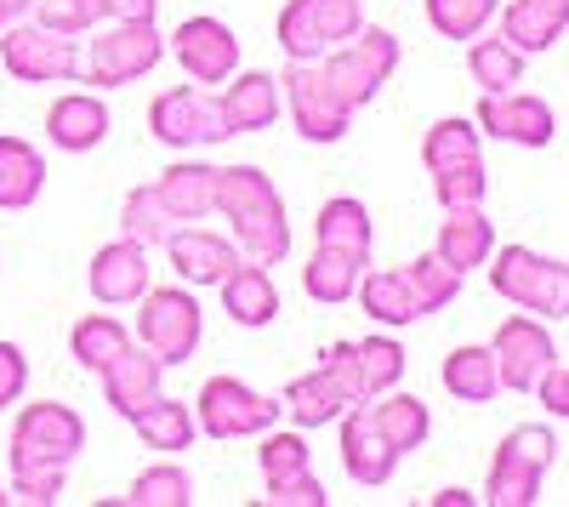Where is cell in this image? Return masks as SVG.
<instances>
[{"instance_id":"obj_1","label":"cell","mask_w":569,"mask_h":507,"mask_svg":"<svg viewBox=\"0 0 569 507\" xmlns=\"http://www.w3.org/2000/svg\"><path fill=\"white\" fill-rule=\"evenodd\" d=\"M217 211L233 222V246L246 262H284L291 257V217L273 189V177L257 166H217Z\"/></svg>"},{"instance_id":"obj_2","label":"cell","mask_w":569,"mask_h":507,"mask_svg":"<svg viewBox=\"0 0 569 507\" xmlns=\"http://www.w3.org/2000/svg\"><path fill=\"white\" fill-rule=\"evenodd\" d=\"M166 58V34L154 29V18H131V23H98L91 40H80V69L74 80L91 91L109 86H131L137 74H154Z\"/></svg>"},{"instance_id":"obj_3","label":"cell","mask_w":569,"mask_h":507,"mask_svg":"<svg viewBox=\"0 0 569 507\" xmlns=\"http://www.w3.org/2000/svg\"><path fill=\"white\" fill-rule=\"evenodd\" d=\"M490 291L552 326V319H569V262L530 246H501L490 251Z\"/></svg>"},{"instance_id":"obj_4","label":"cell","mask_w":569,"mask_h":507,"mask_svg":"<svg viewBox=\"0 0 569 507\" xmlns=\"http://www.w3.org/2000/svg\"><path fill=\"white\" fill-rule=\"evenodd\" d=\"M552 463H558V434L547 422L512 428L496 445V463H490V479H485L479 501H490V507H536Z\"/></svg>"},{"instance_id":"obj_5","label":"cell","mask_w":569,"mask_h":507,"mask_svg":"<svg viewBox=\"0 0 569 507\" xmlns=\"http://www.w3.org/2000/svg\"><path fill=\"white\" fill-rule=\"evenodd\" d=\"M200 337H206V314H200L194 286H166V291L149 286L137 297V342L149 348L160 365L194 359Z\"/></svg>"},{"instance_id":"obj_6","label":"cell","mask_w":569,"mask_h":507,"mask_svg":"<svg viewBox=\"0 0 569 507\" xmlns=\"http://www.w3.org/2000/svg\"><path fill=\"white\" fill-rule=\"evenodd\" d=\"M86 450V422L80 410L58 405V399H34L18 410L12 439H7V463L12 468H69Z\"/></svg>"},{"instance_id":"obj_7","label":"cell","mask_w":569,"mask_h":507,"mask_svg":"<svg viewBox=\"0 0 569 507\" xmlns=\"http://www.w3.org/2000/svg\"><path fill=\"white\" fill-rule=\"evenodd\" d=\"M319 69H325V80H330V91L359 115L376 91H382L388 80H393V69H399V34H388V29H359L348 46H337V52H325L319 58Z\"/></svg>"},{"instance_id":"obj_8","label":"cell","mask_w":569,"mask_h":507,"mask_svg":"<svg viewBox=\"0 0 569 507\" xmlns=\"http://www.w3.org/2000/svg\"><path fill=\"white\" fill-rule=\"evenodd\" d=\"M365 29V0H284L273 40L284 58H325Z\"/></svg>"},{"instance_id":"obj_9","label":"cell","mask_w":569,"mask_h":507,"mask_svg":"<svg viewBox=\"0 0 569 507\" xmlns=\"http://www.w3.org/2000/svg\"><path fill=\"white\" fill-rule=\"evenodd\" d=\"M0 63H7V74L23 80V86L74 80V69H80V34H63V29H46L34 18H18L12 29H0Z\"/></svg>"},{"instance_id":"obj_10","label":"cell","mask_w":569,"mask_h":507,"mask_svg":"<svg viewBox=\"0 0 569 507\" xmlns=\"http://www.w3.org/2000/svg\"><path fill=\"white\" fill-rule=\"evenodd\" d=\"M279 98H284V115L297 120V131L308 143H342L348 126H353V109L330 91L319 58H291L279 74Z\"/></svg>"},{"instance_id":"obj_11","label":"cell","mask_w":569,"mask_h":507,"mask_svg":"<svg viewBox=\"0 0 569 507\" xmlns=\"http://www.w3.org/2000/svg\"><path fill=\"white\" fill-rule=\"evenodd\" d=\"M194 422L211 439H257V434L284 422V410H279L273 394H257L240 377H211L194 399Z\"/></svg>"},{"instance_id":"obj_12","label":"cell","mask_w":569,"mask_h":507,"mask_svg":"<svg viewBox=\"0 0 569 507\" xmlns=\"http://www.w3.org/2000/svg\"><path fill=\"white\" fill-rule=\"evenodd\" d=\"M257 468H262V485H268V507H325V485L313 474V450L302 439V428H268L257 434Z\"/></svg>"},{"instance_id":"obj_13","label":"cell","mask_w":569,"mask_h":507,"mask_svg":"<svg viewBox=\"0 0 569 507\" xmlns=\"http://www.w3.org/2000/svg\"><path fill=\"white\" fill-rule=\"evenodd\" d=\"M149 131L160 137L166 149H211V143H228V120H222V103L217 91H200V86H171L149 103Z\"/></svg>"},{"instance_id":"obj_14","label":"cell","mask_w":569,"mask_h":507,"mask_svg":"<svg viewBox=\"0 0 569 507\" xmlns=\"http://www.w3.org/2000/svg\"><path fill=\"white\" fill-rule=\"evenodd\" d=\"M490 354H496L501 388H512V394H536V382L558 365V342L547 331V319H536V314L501 319L496 337H490Z\"/></svg>"},{"instance_id":"obj_15","label":"cell","mask_w":569,"mask_h":507,"mask_svg":"<svg viewBox=\"0 0 569 507\" xmlns=\"http://www.w3.org/2000/svg\"><path fill=\"white\" fill-rule=\"evenodd\" d=\"M319 365H330V377L348 388V399H376L405 382V348L393 337H359V342H330L319 354Z\"/></svg>"},{"instance_id":"obj_16","label":"cell","mask_w":569,"mask_h":507,"mask_svg":"<svg viewBox=\"0 0 569 507\" xmlns=\"http://www.w3.org/2000/svg\"><path fill=\"white\" fill-rule=\"evenodd\" d=\"M166 52L182 63V74L194 86H222L228 74H240V34L222 18H182L177 34L166 40Z\"/></svg>"},{"instance_id":"obj_17","label":"cell","mask_w":569,"mask_h":507,"mask_svg":"<svg viewBox=\"0 0 569 507\" xmlns=\"http://www.w3.org/2000/svg\"><path fill=\"white\" fill-rule=\"evenodd\" d=\"M479 131L496 137V143H512V149H547L558 137V115L547 98L536 91H485L479 103Z\"/></svg>"},{"instance_id":"obj_18","label":"cell","mask_w":569,"mask_h":507,"mask_svg":"<svg viewBox=\"0 0 569 507\" xmlns=\"http://www.w3.org/2000/svg\"><path fill=\"white\" fill-rule=\"evenodd\" d=\"M337 422H342V468H348V479H353V485H365V490H382V485L399 474L405 456L382 439V428L370 422L365 399H359V405H348Z\"/></svg>"},{"instance_id":"obj_19","label":"cell","mask_w":569,"mask_h":507,"mask_svg":"<svg viewBox=\"0 0 569 507\" xmlns=\"http://www.w3.org/2000/svg\"><path fill=\"white\" fill-rule=\"evenodd\" d=\"M114 131V115L98 91H63V98L46 109V143L63 149V155H91L103 149Z\"/></svg>"},{"instance_id":"obj_20","label":"cell","mask_w":569,"mask_h":507,"mask_svg":"<svg viewBox=\"0 0 569 507\" xmlns=\"http://www.w3.org/2000/svg\"><path fill=\"white\" fill-rule=\"evenodd\" d=\"M86 286H91V297H98L103 308H126V302H137L142 291L154 286L149 246H137V240H126V235H120L114 246H103L98 257H91Z\"/></svg>"},{"instance_id":"obj_21","label":"cell","mask_w":569,"mask_h":507,"mask_svg":"<svg viewBox=\"0 0 569 507\" xmlns=\"http://www.w3.org/2000/svg\"><path fill=\"white\" fill-rule=\"evenodd\" d=\"M166 257H171V268H177V280L194 286V291H200V286H217L233 262H246L240 246H233L228 235H217V228H194V222L171 228V235H166Z\"/></svg>"},{"instance_id":"obj_22","label":"cell","mask_w":569,"mask_h":507,"mask_svg":"<svg viewBox=\"0 0 569 507\" xmlns=\"http://www.w3.org/2000/svg\"><path fill=\"white\" fill-rule=\"evenodd\" d=\"M217 103H222V120L233 137H246V131H268L279 115H284V98H279V74H262V69H246V74H228L222 91H217Z\"/></svg>"},{"instance_id":"obj_23","label":"cell","mask_w":569,"mask_h":507,"mask_svg":"<svg viewBox=\"0 0 569 507\" xmlns=\"http://www.w3.org/2000/svg\"><path fill=\"white\" fill-rule=\"evenodd\" d=\"M98 382H103V399L114 405V417L131 422L142 405H154V399L166 394V365H160L149 348H142V342H131Z\"/></svg>"},{"instance_id":"obj_24","label":"cell","mask_w":569,"mask_h":507,"mask_svg":"<svg viewBox=\"0 0 569 507\" xmlns=\"http://www.w3.org/2000/svg\"><path fill=\"white\" fill-rule=\"evenodd\" d=\"M353 399H348V388L330 377V365H313V371H302V377H291L284 382V394H279V410H284V422L291 428H330L348 410Z\"/></svg>"},{"instance_id":"obj_25","label":"cell","mask_w":569,"mask_h":507,"mask_svg":"<svg viewBox=\"0 0 569 507\" xmlns=\"http://www.w3.org/2000/svg\"><path fill=\"white\" fill-rule=\"evenodd\" d=\"M217 291H222V314L246 331H262L279 319V286L262 262H233L217 280Z\"/></svg>"},{"instance_id":"obj_26","label":"cell","mask_w":569,"mask_h":507,"mask_svg":"<svg viewBox=\"0 0 569 507\" xmlns=\"http://www.w3.org/2000/svg\"><path fill=\"white\" fill-rule=\"evenodd\" d=\"M569 34V0H507L501 7V40L518 52H552Z\"/></svg>"},{"instance_id":"obj_27","label":"cell","mask_w":569,"mask_h":507,"mask_svg":"<svg viewBox=\"0 0 569 507\" xmlns=\"http://www.w3.org/2000/svg\"><path fill=\"white\" fill-rule=\"evenodd\" d=\"M365 410H370V422L382 428V439H388L399 456L421 450L427 434H433V410H427V399H416V394H405V388H388V394L365 399Z\"/></svg>"},{"instance_id":"obj_28","label":"cell","mask_w":569,"mask_h":507,"mask_svg":"<svg viewBox=\"0 0 569 507\" xmlns=\"http://www.w3.org/2000/svg\"><path fill=\"white\" fill-rule=\"evenodd\" d=\"M433 251H439L450 268H461V274H467V268H485V262H490V251H496V222L485 217V206L445 211Z\"/></svg>"},{"instance_id":"obj_29","label":"cell","mask_w":569,"mask_h":507,"mask_svg":"<svg viewBox=\"0 0 569 507\" xmlns=\"http://www.w3.org/2000/svg\"><path fill=\"white\" fill-rule=\"evenodd\" d=\"M154 189H160V200L171 206L177 222H206V217L217 211V166H206V160H177V166L160 171Z\"/></svg>"},{"instance_id":"obj_30","label":"cell","mask_w":569,"mask_h":507,"mask_svg":"<svg viewBox=\"0 0 569 507\" xmlns=\"http://www.w3.org/2000/svg\"><path fill=\"white\" fill-rule=\"evenodd\" d=\"M421 166H427V177H445V171H472V166H485V131L472 126V120H461V115L439 120L433 131L421 137Z\"/></svg>"},{"instance_id":"obj_31","label":"cell","mask_w":569,"mask_h":507,"mask_svg":"<svg viewBox=\"0 0 569 507\" xmlns=\"http://www.w3.org/2000/svg\"><path fill=\"white\" fill-rule=\"evenodd\" d=\"M365 257H353V251H337V246H313V257H308V268H302V291L313 297V302H325V308H337V302H353V291H359V280H365Z\"/></svg>"},{"instance_id":"obj_32","label":"cell","mask_w":569,"mask_h":507,"mask_svg":"<svg viewBox=\"0 0 569 507\" xmlns=\"http://www.w3.org/2000/svg\"><path fill=\"white\" fill-rule=\"evenodd\" d=\"M46 189V160L23 137H0V211H29Z\"/></svg>"},{"instance_id":"obj_33","label":"cell","mask_w":569,"mask_h":507,"mask_svg":"<svg viewBox=\"0 0 569 507\" xmlns=\"http://www.w3.org/2000/svg\"><path fill=\"white\" fill-rule=\"evenodd\" d=\"M353 302H365V314L376 319V326H416V319H427L421 302H416V291H410V280H405V268H376V274H365L359 291H353Z\"/></svg>"},{"instance_id":"obj_34","label":"cell","mask_w":569,"mask_h":507,"mask_svg":"<svg viewBox=\"0 0 569 507\" xmlns=\"http://www.w3.org/2000/svg\"><path fill=\"white\" fill-rule=\"evenodd\" d=\"M313 246H337V251H353V257H365V262H370L376 228H370L365 200H353V195L325 200V206H319V217H313Z\"/></svg>"},{"instance_id":"obj_35","label":"cell","mask_w":569,"mask_h":507,"mask_svg":"<svg viewBox=\"0 0 569 507\" xmlns=\"http://www.w3.org/2000/svg\"><path fill=\"white\" fill-rule=\"evenodd\" d=\"M131 428H137V439L149 445V450H166V456H177V450H188L200 439V422H194V405H182V399H154V405H142L137 417H131Z\"/></svg>"},{"instance_id":"obj_36","label":"cell","mask_w":569,"mask_h":507,"mask_svg":"<svg viewBox=\"0 0 569 507\" xmlns=\"http://www.w3.org/2000/svg\"><path fill=\"white\" fill-rule=\"evenodd\" d=\"M126 348H131V331L120 326L114 314H86V319H74V331H69V354L91 377H103Z\"/></svg>"},{"instance_id":"obj_37","label":"cell","mask_w":569,"mask_h":507,"mask_svg":"<svg viewBox=\"0 0 569 507\" xmlns=\"http://www.w3.org/2000/svg\"><path fill=\"white\" fill-rule=\"evenodd\" d=\"M445 388L461 399V405H490L501 394V371H496V354L490 348H450L445 365H439Z\"/></svg>"},{"instance_id":"obj_38","label":"cell","mask_w":569,"mask_h":507,"mask_svg":"<svg viewBox=\"0 0 569 507\" xmlns=\"http://www.w3.org/2000/svg\"><path fill=\"white\" fill-rule=\"evenodd\" d=\"M525 63H530V52H518V46L501 40V34H490V40L472 34V46H467V74L479 80L485 91H512V86H525Z\"/></svg>"},{"instance_id":"obj_39","label":"cell","mask_w":569,"mask_h":507,"mask_svg":"<svg viewBox=\"0 0 569 507\" xmlns=\"http://www.w3.org/2000/svg\"><path fill=\"white\" fill-rule=\"evenodd\" d=\"M171 228H182V222L171 217V206L160 200L154 182H149V189H131V195L120 200V235H126V240H137V246H166Z\"/></svg>"},{"instance_id":"obj_40","label":"cell","mask_w":569,"mask_h":507,"mask_svg":"<svg viewBox=\"0 0 569 507\" xmlns=\"http://www.w3.org/2000/svg\"><path fill=\"white\" fill-rule=\"evenodd\" d=\"M405 280H410V291H416L421 314H439V308H450V302L461 297V268H450L439 251L410 257V262H405Z\"/></svg>"},{"instance_id":"obj_41","label":"cell","mask_w":569,"mask_h":507,"mask_svg":"<svg viewBox=\"0 0 569 507\" xmlns=\"http://www.w3.org/2000/svg\"><path fill=\"white\" fill-rule=\"evenodd\" d=\"M131 507H188L194 501V474H188L182 463H154V468H142L131 479Z\"/></svg>"},{"instance_id":"obj_42","label":"cell","mask_w":569,"mask_h":507,"mask_svg":"<svg viewBox=\"0 0 569 507\" xmlns=\"http://www.w3.org/2000/svg\"><path fill=\"white\" fill-rule=\"evenodd\" d=\"M501 12V0H427V23H433L445 40H472L485 34Z\"/></svg>"},{"instance_id":"obj_43","label":"cell","mask_w":569,"mask_h":507,"mask_svg":"<svg viewBox=\"0 0 569 507\" xmlns=\"http://www.w3.org/2000/svg\"><path fill=\"white\" fill-rule=\"evenodd\" d=\"M69 485V468H12V485L7 496L12 501H29V507H52Z\"/></svg>"},{"instance_id":"obj_44","label":"cell","mask_w":569,"mask_h":507,"mask_svg":"<svg viewBox=\"0 0 569 507\" xmlns=\"http://www.w3.org/2000/svg\"><path fill=\"white\" fill-rule=\"evenodd\" d=\"M433 195H439L445 211L485 206V200H490V177H485V166H472V171H445V177H433Z\"/></svg>"},{"instance_id":"obj_45","label":"cell","mask_w":569,"mask_h":507,"mask_svg":"<svg viewBox=\"0 0 569 507\" xmlns=\"http://www.w3.org/2000/svg\"><path fill=\"white\" fill-rule=\"evenodd\" d=\"M23 388H29V359H23V348H18V342H0V410L18 405Z\"/></svg>"},{"instance_id":"obj_46","label":"cell","mask_w":569,"mask_h":507,"mask_svg":"<svg viewBox=\"0 0 569 507\" xmlns=\"http://www.w3.org/2000/svg\"><path fill=\"white\" fill-rule=\"evenodd\" d=\"M536 399L547 405V417H569V365H552L536 382Z\"/></svg>"},{"instance_id":"obj_47","label":"cell","mask_w":569,"mask_h":507,"mask_svg":"<svg viewBox=\"0 0 569 507\" xmlns=\"http://www.w3.org/2000/svg\"><path fill=\"white\" fill-rule=\"evenodd\" d=\"M103 23H131V18H154L160 0H98Z\"/></svg>"},{"instance_id":"obj_48","label":"cell","mask_w":569,"mask_h":507,"mask_svg":"<svg viewBox=\"0 0 569 507\" xmlns=\"http://www.w3.org/2000/svg\"><path fill=\"white\" fill-rule=\"evenodd\" d=\"M427 501H433V507H472V501H479V496H472V490H461V485H450V490H439V496H427Z\"/></svg>"},{"instance_id":"obj_49","label":"cell","mask_w":569,"mask_h":507,"mask_svg":"<svg viewBox=\"0 0 569 507\" xmlns=\"http://www.w3.org/2000/svg\"><path fill=\"white\" fill-rule=\"evenodd\" d=\"M34 12V0H0V29H12L18 18H29Z\"/></svg>"},{"instance_id":"obj_50","label":"cell","mask_w":569,"mask_h":507,"mask_svg":"<svg viewBox=\"0 0 569 507\" xmlns=\"http://www.w3.org/2000/svg\"><path fill=\"white\" fill-rule=\"evenodd\" d=\"M7 501H12V496H7V485H0V507H7Z\"/></svg>"}]
</instances>
